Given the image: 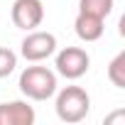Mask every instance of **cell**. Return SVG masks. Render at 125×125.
<instances>
[{"label":"cell","mask_w":125,"mask_h":125,"mask_svg":"<svg viewBox=\"0 0 125 125\" xmlns=\"http://www.w3.org/2000/svg\"><path fill=\"white\" fill-rule=\"evenodd\" d=\"M56 115L61 123H81L91 110V96L81 86H66L56 93Z\"/></svg>","instance_id":"6da1fadb"},{"label":"cell","mask_w":125,"mask_h":125,"mask_svg":"<svg viewBox=\"0 0 125 125\" xmlns=\"http://www.w3.org/2000/svg\"><path fill=\"white\" fill-rule=\"evenodd\" d=\"M20 91L32 101H49L56 93V74L47 66H27L20 74Z\"/></svg>","instance_id":"7a4b0ae2"},{"label":"cell","mask_w":125,"mask_h":125,"mask_svg":"<svg viewBox=\"0 0 125 125\" xmlns=\"http://www.w3.org/2000/svg\"><path fill=\"white\" fill-rule=\"evenodd\" d=\"M54 66H56V74H61L64 79H81L88 66H91V56L86 49L81 47H64L59 54H56V61H54Z\"/></svg>","instance_id":"3957f363"},{"label":"cell","mask_w":125,"mask_h":125,"mask_svg":"<svg viewBox=\"0 0 125 125\" xmlns=\"http://www.w3.org/2000/svg\"><path fill=\"white\" fill-rule=\"evenodd\" d=\"M56 52V37L44 30H30L20 44V54L27 61H44Z\"/></svg>","instance_id":"277c9868"},{"label":"cell","mask_w":125,"mask_h":125,"mask_svg":"<svg viewBox=\"0 0 125 125\" xmlns=\"http://www.w3.org/2000/svg\"><path fill=\"white\" fill-rule=\"evenodd\" d=\"M12 25L17 30H37L44 20V5L42 0H15L12 3Z\"/></svg>","instance_id":"5b68a950"},{"label":"cell","mask_w":125,"mask_h":125,"mask_svg":"<svg viewBox=\"0 0 125 125\" xmlns=\"http://www.w3.org/2000/svg\"><path fill=\"white\" fill-rule=\"evenodd\" d=\"M37 113L25 101L0 103V125H34Z\"/></svg>","instance_id":"8992f818"},{"label":"cell","mask_w":125,"mask_h":125,"mask_svg":"<svg viewBox=\"0 0 125 125\" xmlns=\"http://www.w3.org/2000/svg\"><path fill=\"white\" fill-rule=\"evenodd\" d=\"M74 30H76V37L79 39L96 42L105 32V20L103 17H96V15H88V12H79L76 20H74Z\"/></svg>","instance_id":"52a82bcc"},{"label":"cell","mask_w":125,"mask_h":125,"mask_svg":"<svg viewBox=\"0 0 125 125\" xmlns=\"http://www.w3.org/2000/svg\"><path fill=\"white\" fill-rule=\"evenodd\" d=\"M115 8V0H79V12H88L96 17H108Z\"/></svg>","instance_id":"ba28073f"},{"label":"cell","mask_w":125,"mask_h":125,"mask_svg":"<svg viewBox=\"0 0 125 125\" xmlns=\"http://www.w3.org/2000/svg\"><path fill=\"white\" fill-rule=\"evenodd\" d=\"M108 79L113 86L125 88V52H118L115 59L108 64Z\"/></svg>","instance_id":"9c48e42d"},{"label":"cell","mask_w":125,"mask_h":125,"mask_svg":"<svg viewBox=\"0 0 125 125\" xmlns=\"http://www.w3.org/2000/svg\"><path fill=\"white\" fill-rule=\"evenodd\" d=\"M17 66V54L10 47H0V79H5L15 71Z\"/></svg>","instance_id":"30bf717a"}]
</instances>
